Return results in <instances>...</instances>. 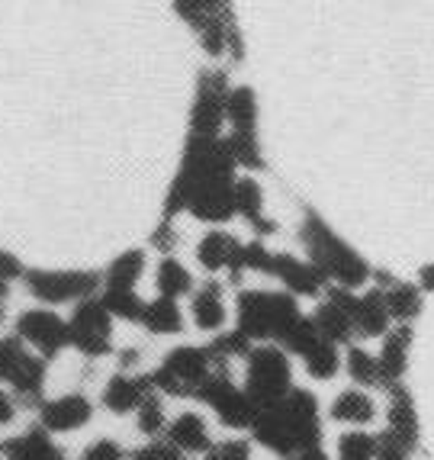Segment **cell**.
<instances>
[{
  "mask_svg": "<svg viewBox=\"0 0 434 460\" xmlns=\"http://www.w3.org/2000/svg\"><path fill=\"white\" fill-rule=\"evenodd\" d=\"M252 435L258 445H264L267 451H274L283 460H293L297 454L322 447L319 399L309 390L293 386L280 402L258 409Z\"/></svg>",
  "mask_w": 434,
  "mask_h": 460,
  "instance_id": "obj_1",
  "label": "cell"
},
{
  "mask_svg": "<svg viewBox=\"0 0 434 460\" xmlns=\"http://www.w3.org/2000/svg\"><path fill=\"white\" fill-rule=\"evenodd\" d=\"M299 242H303L306 254H309V264H313L325 280H335V287L358 290V287H364L367 280H370V274H374V268H370L341 235H335V229H332L319 213H313V209H306V216H303Z\"/></svg>",
  "mask_w": 434,
  "mask_h": 460,
  "instance_id": "obj_2",
  "label": "cell"
},
{
  "mask_svg": "<svg viewBox=\"0 0 434 460\" xmlns=\"http://www.w3.org/2000/svg\"><path fill=\"white\" fill-rule=\"evenodd\" d=\"M238 332L248 341L261 345H280V338L297 323L299 306L297 296L289 293H270V290H242L238 293Z\"/></svg>",
  "mask_w": 434,
  "mask_h": 460,
  "instance_id": "obj_3",
  "label": "cell"
},
{
  "mask_svg": "<svg viewBox=\"0 0 434 460\" xmlns=\"http://www.w3.org/2000/svg\"><path fill=\"white\" fill-rule=\"evenodd\" d=\"M289 390H293V367L280 345H254L244 354V393L254 406L264 409L270 402H280Z\"/></svg>",
  "mask_w": 434,
  "mask_h": 460,
  "instance_id": "obj_4",
  "label": "cell"
},
{
  "mask_svg": "<svg viewBox=\"0 0 434 460\" xmlns=\"http://www.w3.org/2000/svg\"><path fill=\"white\" fill-rule=\"evenodd\" d=\"M213 374V358L206 348L183 345L164 354L158 370H152V386L155 393L174 399H193L206 376Z\"/></svg>",
  "mask_w": 434,
  "mask_h": 460,
  "instance_id": "obj_5",
  "label": "cell"
},
{
  "mask_svg": "<svg viewBox=\"0 0 434 460\" xmlns=\"http://www.w3.org/2000/svg\"><path fill=\"white\" fill-rule=\"evenodd\" d=\"M23 280L26 290L49 309L93 299L103 287V274H97V270H26Z\"/></svg>",
  "mask_w": 434,
  "mask_h": 460,
  "instance_id": "obj_6",
  "label": "cell"
},
{
  "mask_svg": "<svg viewBox=\"0 0 434 460\" xmlns=\"http://www.w3.org/2000/svg\"><path fill=\"white\" fill-rule=\"evenodd\" d=\"M68 345L84 358H103L113 351V315L97 296L75 303V313L68 319Z\"/></svg>",
  "mask_w": 434,
  "mask_h": 460,
  "instance_id": "obj_7",
  "label": "cell"
},
{
  "mask_svg": "<svg viewBox=\"0 0 434 460\" xmlns=\"http://www.w3.org/2000/svg\"><path fill=\"white\" fill-rule=\"evenodd\" d=\"M13 329L20 341L36 348V358H42V361H52V358H58V354L68 348V319H61V315L49 306L20 313Z\"/></svg>",
  "mask_w": 434,
  "mask_h": 460,
  "instance_id": "obj_8",
  "label": "cell"
},
{
  "mask_svg": "<svg viewBox=\"0 0 434 460\" xmlns=\"http://www.w3.org/2000/svg\"><path fill=\"white\" fill-rule=\"evenodd\" d=\"M226 93H229V81L222 71H203L199 75L197 100H193L190 110V136L219 138V129L226 123Z\"/></svg>",
  "mask_w": 434,
  "mask_h": 460,
  "instance_id": "obj_9",
  "label": "cell"
},
{
  "mask_svg": "<svg viewBox=\"0 0 434 460\" xmlns=\"http://www.w3.org/2000/svg\"><path fill=\"white\" fill-rule=\"evenodd\" d=\"M267 277H277L283 287H287L289 296H319L322 290L328 287V280L313 268L309 261H299L287 252H270L267 258Z\"/></svg>",
  "mask_w": 434,
  "mask_h": 460,
  "instance_id": "obj_10",
  "label": "cell"
},
{
  "mask_svg": "<svg viewBox=\"0 0 434 460\" xmlns=\"http://www.w3.org/2000/svg\"><path fill=\"white\" fill-rule=\"evenodd\" d=\"M91 415H93V402L84 393H65L58 399L39 402V422H42V431H49V435L84 429L91 422Z\"/></svg>",
  "mask_w": 434,
  "mask_h": 460,
  "instance_id": "obj_11",
  "label": "cell"
},
{
  "mask_svg": "<svg viewBox=\"0 0 434 460\" xmlns=\"http://www.w3.org/2000/svg\"><path fill=\"white\" fill-rule=\"evenodd\" d=\"M386 431L396 438L399 445L409 454L419 451L421 441V425H419V412H415V399H412L409 386L396 384L389 390V409H386Z\"/></svg>",
  "mask_w": 434,
  "mask_h": 460,
  "instance_id": "obj_12",
  "label": "cell"
},
{
  "mask_svg": "<svg viewBox=\"0 0 434 460\" xmlns=\"http://www.w3.org/2000/svg\"><path fill=\"white\" fill-rule=\"evenodd\" d=\"M412 325H396L383 335V348L376 354V367H380V386L393 390L396 384H403L405 367H409V351H412Z\"/></svg>",
  "mask_w": 434,
  "mask_h": 460,
  "instance_id": "obj_13",
  "label": "cell"
},
{
  "mask_svg": "<svg viewBox=\"0 0 434 460\" xmlns=\"http://www.w3.org/2000/svg\"><path fill=\"white\" fill-rule=\"evenodd\" d=\"M152 374H116L110 376V384L103 386V406L113 415L136 412L142 406L145 396H152Z\"/></svg>",
  "mask_w": 434,
  "mask_h": 460,
  "instance_id": "obj_14",
  "label": "cell"
},
{
  "mask_svg": "<svg viewBox=\"0 0 434 460\" xmlns=\"http://www.w3.org/2000/svg\"><path fill=\"white\" fill-rule=\"evenodd\" d=\"M164 441H168L171 447H177L183 457H187V454H206L213 447L209 429H206L203 415H197V412H181L174 422H168Z\"/></svg>",
  "mask_w": 434,
  "mask_h": 460,
  "instance_id": "obj_15",
  "label": "cell"
},
{
  "mask_svg": "<svg viewBox=\"0 0 434 460\" xmlns=\"http://www.w3.org/2000/svg\"><path fill=\"white\" fill-rule=\"evenodd\" d=\"M232 199H235V216H244V223H252L258 235H274L277 223L264 216V193L254 177H235Z\"/></svg>",
  "mask_w": 434,
  "mask_h": 460,
  "instance_id": "obj_16",
  "label": "cell"
},
{
  "mask_svg": "<svg viewBox=\"0 0 434 460\" xmlns=\"http://www.w3.org/2000/svg\"><path fill=\"white\" fill-rule=\"evenodd\" d=\"M190 315L193 323H197V329L203 332H219L226 325V299H222L219 280H206L199 290H193Z\"/></svg>",
  "mask_w": 434,
  "mask_h": 460,
  "instance_id": "obj_17",
  "label": "cell"
},
{
  "mask_svg": "<svg viewBox=\"0 0 434 460\" xmlns=\"http://www.w3.org/2000/svg\"><path fill=\"white\" fill-rule=\"evenodd\" d=\"M238 248H242V242H238L235 235H229V232H222V229H213L199 238L197 261L203 264L209 274H216V270H229L232 261L238 258Z\"/></svg>",
  "mask_w": 434,
  "mask_h": 460,
  "instance_id": "obj_18",
  "label": "cell"
},
{
  "mask_svg": "<svg viewBox=\"0 0 434 460\" xmlns=\"http://www.w3.org/2000/svg\"><path fill=\"white\" fill-rule=\"evenodd\" d=\"M209 409H216V415H219V422L226 425V429H235V431L252 429L254 419H258V406H254L252 399H248V393L238 390V386H229Z\"/></svg>",
  "mask_w": 434,
  "mask_h": 460,
  "instance_id": "obj_19",
  "label": "cell"
},
{
  "mask_svg": "<svg viewBox=\"0 0 434 460\" xmlns=\"http://www.w3.org/2000/svg\"><path fill=\"white\" fill-rule=\"evenodd\" d=\"M315 325V332H319L325 341H332V345H350L354 341V323L348 319V313H341V309L335 306V303H319L315 306V313L309 315Z\"/></svg>",
  "mask_w": 434,
  "mask_h": 460,
  "instance_id": "obj_20",
  "label": "cell"
},
{
  "mask_svg": "<svg viewBox=\"0 0 434 460\" xmlns=\"http://www.w3.org/2000/svg\"><path fill=\"white\" fill-rule=\"evenodd\" d=\"M138 325H145L152 335H181L183 313H181V306H177V299L158 296V299H152V303H145Z\"/></svg>",
  "mask_w": 434,
  "mask_h": 460,
  "instance_id": "obj_21",
  "label": "cell"
},
{
  "mask_svg": "<svg viewBox=\"0 0 434 460\" xmlns=\"http://www.w3.org/2000/svg\"><path fill=\"white\" fill-rule=\"evenodd\" d=\"M7 384L20 399H39L42 390H46V361L26 351L23 361L16 364V370L10 374Z\"/></svg>",
  "mask_w": 434,
  "mask_h": 460,
  "instance_id": "obj_22",
  "label": "cell"
},
{
  "mask_svg": "<svg viewBox=\"0 0 434 460\" xmlns=\"http://www.w3.org/2000/svg\"><path fill=\"white\" fill-rule=\"evenodd\" d=\"M332 419L348 425H367L376 419V406L364 390H344L332 402Z\"/></svg>",
  "mask_w": 434,
  "mask_h": 460,
  "instance_id": "obj_23",
  "label": "cell"
},
{
  "mask_svg": "<svg viewBox=\"0 0 434 460\" xmlns=\"http://www.w3.org/2000/svg\"><path fill=\"white\" fill-rule=\"evenodd\" d=\"M226 119L232 123V132H254L258 126V100L252 87H229L226 93Z\"/></svg>",
  "mask_w": 434,
  "mask_h": 460,
  "instance_id": "obj_24",
  "label": "cell"
},
{
  "mask_svg": "<svg viewBox=\"0 0 434 460\" xmlns=\"http://www.w3.org/2000/svg\"><path fill=\"white\" fill-rule=\"evenodd\" d=\"M383 299H386V313H389V319H393V323L409 325L412 319H419L421 290L415 284H403V280H399L396 287H389V290L383 293Z\"/></svg>",
  "mask_w": 434,
  "mask_h": 460,
  "instance_id": "obj_25",
  "label": "cell"
},
{
  "mask_svg": "<svg viewBox=\"0 0 434 460\" xmlns=\"http://www.w3.org/2000/svg\"><path fill=\"white\" fill-rule=\"evenodd\" d=\"M142 274H145V254L126 252L107 268V274H103V290H136Z\"/></svg>",
  "mask_w": 434,
  "mask_h": 460,
  "instance_id": "obj_26",
  "label": "cell"
},
{
  "mask_svg": "<svg viewBox=\"0 0 434 460\" xmlns=\"http://www.w3.org/2000/svg\"><path fill=\"white\" fill-rule=\"evenodd\" d=\"M155 284H158V296L164 299H181L187 293H193V277L183 268L177 258H161L158 270H155Z\"/></svg>",
  "mask_w": 434,
  "mask_h": 460,
  "instance_id": "obj_27",
  "label": "cell"
},
{
  "mask_svg": "<svg viewBox=\"0 0 434 460\" xmlns=\"http://www.w3.org/2000/svg\"><path fill=\"white\" fill-rule=\"evenodd\" d=\"M303 364H306V374L313 376V380H332L341 370V351H338V345L322 338L319 345L303 358Z\"/></svg>",
  "mask_w": 434,
  "mask_h": 460,
  "instance_id": "obj_28",
  "label": "cell"
},
{
  "mask_svg": "<svg viewBox=\"0 0 434 460\" xmlns=\"http://www.w3.org/2000/svg\"><path fill=\"white\" fill-rule=\"evenodd\" d=\"M100 303L113 319H122V323H138L145 309V299L136 290H103Z\"/></svg>",
  "mask_w": 434,
  "mask_h": 460,
  "instance_id": "obj_29",
  "label": "cell"
},
{
  "mask_svg": "<svg viewBox=\"0 0 434 460\" xmlns=\"http://www.w3.org/2000/svg\"><path fill=\"white\" fill-rule=\"evenodd\" d=\"M322 341V335L315 332V325H313V319L309 315H299L297 323L289 325V332L280 338V348L287 354H297V358H306V354L313 351L315 345Z\"/></svg>",
  "mask_w": 434,
  "mask_h": 460,
  "instance_id": "obj_30",
  "label": "cell"
},
{
  "mask_svg": "<svg viewBox=\"0 0 434 460\" xmlns=\"http://www.w3.org/2000/svg\"><path fill=\"white\" fill-rule=\"evenodd\" d=\"M344 364H348V376L358 386H380V367H376V358L370 351H364L358 345H348Z\"/></svg>",
  "mask_w": 434,
  "mask_h": 460,
  "instance_id": "obj_31",
  "label": "cell"
},
{
  "mask_svg": "<svg viewBox=\"0 0 434 460\" xmlns=\"http://www.w3.org/2000/svg\"><path fill=\"white\" fill-rule=\"evenodd\" d=\"M252 341L242 335L238 329L232 332H219V335L206 345V351H209V358H213V364H229L232 358H244V354L252 351Z\"/></svg>",
  "mask_w": 434,
  "mask_h": 460,
  "instance_id": "obj_32",
  "label": "cell"
},
{
  "mask_svg": "<svg viewBox=\"0 0 434 460\" xmlns=\"http://www.w3.org/2000/svg\"><path fill=\"white\" fill-rule=\"evenodd\" d=\"M226 146H229L235 164L248 171H261L264 168V158H261V146H258V132H232L226 136Z\"/></svg>",
  "mask_w": 434,
  "mask_h": 460,
  "instance_id": "obj_33",
  "label": "cell"
},
{
  "mask_svg": "<svg viewBox=\"0 0 434 460\" xmlns=\"http://www.w3.org/2000/svg\"><path fill=\"white\" fill-rule=\"evenodd\" d=\"M136 412H138V431H142L145 438L158 441V438L164 435V429H168V415H164V402H161L158 393L145 396Z\"/></svg>",
  "mask_w": 434,
  "mask_h": 460,
  "instance_id": "obj_34",
  "label": "cell"
},
{
  "mask_svg": "<svg viewBox=\"0 0 434 460\" xmlns=\"http://www.w3.org/2000/svg\"><path fill=\"white\" fill-rule=\"evenodd\" d=\"M338 460H374V435L344 431L338 438Z\"/></svg>",
  "mask_w": 434,
  "mask_h": 460,
  "instance_id": "obj_35",
  "label": "cell"
},
{
  "mask_svg": "<svg viewBox=\"0 0 434 460\" xmlns=\"http://www.w3.org/2000/svg\"><path fill=\"white\" fill-rule=\"evenodd\" d=\"M23 354H26V348L16 335L0 338V380H4V384L10 380V374L16 370V364L23 361Z\"/></svg>",
  "mask_w": 434,
  "mask_h": 460,
  "instance_id": "obj_36",
  "label": "cell"
},
{
  "mask_svg": "<svg viewBox=\"0 0 434 460\" xmlns=\"http://www.w3.org/2000/svg\"><path fill=\"white\" fill-rule=\"evenodd\" d=\"M206 460H252V445L244 438H229V441H219L209 451L203 454Z\"/></svg>",
  "mask_w": 434,
  "mask_h": 460,
  "instance_id": "obj_37",
  "label": "cell"
},
{
  "mask_svg": "<svg viewBox=\"0 0 434 460\" xmlns=\"http://www.w3.org/2000/svg\"><path fill=\"white\" fill-rule=\"evenodd\" d=\"M412 454L399 445L396 438L389 435V431H380L374 435V460H409Z\"/></svg>",
  "mask_w": 434,
  "mask_h": 460,
  "instance_id": "obj_38",
  "label": "cell"
},
{
  "mask_svg": "<svg viewBox=\"0 0 434 460\" xmlns=\"http://www.w3.org/2000/svg\"><path fill=\"white\" fill-rule=\"evenodd\" d=\"M132 460H183V454L158 438V441H148L145 447H138V451L132 454Z\"/></svg>",
  "mask_w": 434,
  "mask_h": 460,
  "instance_id": "obj_39",
  "label": "cell"
},
{
  "mask_svg": "<svg viewBox=\"0 0 434 460\" xmlns=\"http://www.w3.org/2000/svg\"><path fill=\"white\" fill-rule=\"evenodd\" d=\"M174 10L190 23V30H197V32L209 23V16L203 13V4H199V0H174Z\"/></svg>",
  "mask_w": 434,
  "mask_h": 460,
  "instance_id": "obj_40",
  "label": "cell"
},
{
  "mask_svg": "<svg viewBox=\"0 0 434 460\" xmlns=\"http://www.w3.org/2000/svg\"><path fill=\"white\" fill-rule=\"evenodd\" d=\"M81 460H126V451H122L116 441H110V438H100V441H93V445L87 447Z\"/></svg>",
  "mask_w": 434,
  "mask_h": 460,
  "instance_id": "obj_41",
  "label": "cell"
},
{
  "mask_svg": "<svg viewBox=\"0 0 434 460\" xmlns=\"http://www.w3.org/2000/svg\"><path fill=\"white\" fill-rule=\"evenodd\" d=\"M152 245L158 248L164 258H168L171 252H174V245H177V235H174V229H171V223L168 219H161V226L155 229V235H152Z\"/></svg>",
  "mask_w": 434,
  "mask_h": 460,
  "instance_id": "obj_42",
  "label": "cell"
},
{
  "mask_svg": "<svg viewBox=\"0 0 434 460\" xmlns=\"http://www.w3.org/2000/svg\"><path fill=\"white\" fill-rule=\"evenodd\" d=\"M20 277H26V268L20 264V258L10 252H0V280L10 284V280H20Z\"/></svg>",
  "mask_w": 434,
  "mask_h": 460,
  "instance_id": "obj_43",
  "label": "cell"
},
{
  "mask_svg": "<svg viewBox=\"0 0 434 460\" xmlns=\"http://www.w3.org/2000/svg\"><path fill=\"white\" fill-rule=\"evenodd\" d=\"M16 415V402L7 390H0V425H10Z\"/></svg>",
  "mask_w": 434,
  "mask_h": 460,
  "instance_id": "obj_44",
  "label": "cell"
},
{
  "mask_svg": "<svg viewBox=\"0 0 434 460\" xmlns=\"http://www.w3.org/2000/svg\"><path fill=\"white\" fill-rule=\"evenodd\" d=\"M132 367H138V351L126 348V351H120V374H129Z\"/></svg>",
  "mask_w": 434,
  "mask_h": 460,
  "instance_id": "obj_45",
  "label": "cell"
},
{
  "mask_svg": "<svg viewBox=\"0 0 434 460\" xmlns=\"http://www.w3.org/2000/svg\"><path fill=\"white\" fill-rule=\"evenodd\" d=\"M419 290H425V293H434V261L431 264H425V268L419 270Z\"/></svg>",
  "mask_w": 434,
  "mask_h": 460,
  "instance_id": "obj_46",
  "label": "cell"
},
{
  "mask_svg": "<svg viewBox=\"0 0 434 460\" xmlns=\"http://www.w3.org/2000/svg\"><path fill=\"white\" fill-rule=\"evenodd\" d=\"M293 460H328L325 457V451L322 447H313V451H303V454H297Z\"/></svg>",
  "mask_w": 434,
  "mask_h": 460,
  "instance_id": "obj_47",
  "label": "cell"
},
{
  "mask_svg": "<svg viewBox=\"0 0 434 460\" xmlns=\"http://www.w3.org/2000/svg\"><path fill=\"white\" fill-rule=\"evenodd\" d=\"M7 296H10V284H4V280H0V306L7 303Z\"/></svg>",
  "mask_w": 434,
  "mask_h": 460,
  "instance_id": "obj_48",
  "label": "cell"
},
{
  "mask_svg": "<svg viewBox=\"0 0 434 460\" xmlns=\"http://www.w3.org/2000/svg\"><path fill=\"white\" fill-rule=\"evenodd\" d=\"M0 451H4V447H0Z\"/></svg>",
  "mask_w": 434,
  "mask_h": 460,
  "instance_id": "obj_49",
  "label": "cell"
}]
</instances>
